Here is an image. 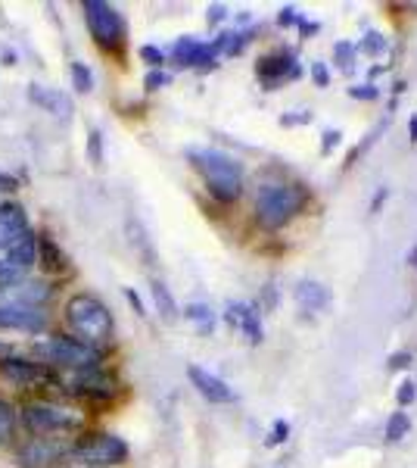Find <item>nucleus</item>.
I'll list each match as a JSON object with an SVG mask.
<instances>
[{
    "label": "nucleus",
    "instance_id": "1",
    "mask_svg": "<svg viewBox=\"0 0 417 468\" xmlns=\"http://www.w3.org/2000/svg\"><path fill=\"white\" fill-rule=\"evenodd\" d=\"M308 194L302 185L287 178H265L259 187H255V203H253V213L255 222L268 231L284 229L290 218L306 207Z\"/></svg>",
    "mask_w": 417,
    "mask_h": 468
},
{
    "label": "nucleus",
    "instance_id": "2",
    "mask_svg": "<svg viewBox=\"0 0 417 468\" xmlns=\"http://www.w3.org/2000/svg\"><path fill=\"white\" fill-rule=\"evenodd\" d=\"M66 324L72 328L75 341L90 346V350H100L116 335L109 306L103 300H97L94 293H75L66 303Z\"/></svg>",
    "mask_w": 417,
    "mask_h": 468
},
{
    "label": "nucleus",
    "instance_id": "3",
    "mask_svg": "<svg viewBox=\"0 0 417 468\" xmlns=\"http://www.w3.org/2000/svg\"><path fill=\"white\" fill-rule=\"evenodd\" d=\"M187 160L196 172L206 181L209 194L222 203H234L244 194V165H240L234 156L222 154V150H212V147H200L191 150Z\"/></svg>",
    "mask_w": 417,
    "mask_h": 468
},
{
    "label": "nucleus",
    "instance_id": "4",
    "mask_svg": "<svg viewBox=\"0 0 417 468\" xmlns=\"http://www.w3.org/2000/svg\"><path fill=\"white\" fill-rule=\"evenodd\" d=\"M32 356L41 366H57L66 372H81V368H97L100 366V350H90V346L78 344L75 337L50 335L44 341L32 346Z\"/></svg>",
    "mask_w": 417,
    "mask_h": 468
},
{
    "label": "nucleus",
    "instance_id": "5",
    "mask_svg": "<svg viewBox=\"0 0 417 468\" xmlns=\"http://www.w3.org/2000/svg\"><path fill=\"white\" fill-rule=\"evenodd\" d=\"M81 10H85L88 32L94 37L97 48L106 50V54H119L128 41V26L122 13L112 4H106V0H85Z\"/></svg>",
    "mask_w": 417,
    "mask_h": 468
},
{
    "label": "nucleus",
    "instance_id": "6",
    "mask_svg": "<svg viewBox=\"0 0 417 468\" xmlns=\"http://www.w3.org/2000/svg\"><path fill=\"white\" fill-rule=\"evenodd\" d=\"M22 421H26V428L35 437H63L72 434L81 425L78 412L47 403V399H32V403L22 406Z\"/></svg>",
    "mask_w": 417,
    "mask_h": 468
},
{
    "label": "nucleus",
    "instance_id": "7",
    "mask_svg": "<svg viewBox=\"0 0 417 468\" xmlns=\"http://www.w3.org/2000/svg\"><path fill=\"white\" fill-rule=\"evenodd\" d=\"M69 459L88 468H112L128 459V443L116 434H88L72 443Z\"/></svg>",
    "mask_w": 417,
    "mask_h": 468
},
{
    "label": "nucleus",
    "instance_id": "8",
    "mask_svg": "<svg viewBox=\"0 0 417 468\" xmlns=\"http://www.w3.org/2000/svg\"><path fill=\"white\" fill-rule=\"evenodd\" d=\"M66 388L72 390L75 397H85V399H94V403H106L119 394V378L109 375L106 368H81V372H66L63 378Z\"/></svg>",
    "mask_w": 417,
    "mask_h": 468
},
{
    "label": "nucleus",
    "instance_id": "9",
    "mask_svg": "<svg viewBox=\"0 0 417 468\" xmlns=\"http://www.w3.org/2000/svg\"><path fill=\"white\" fill-rule=\"evenodd\" d=\"M72 450V443H66L63 437H32L26 447L19 450L16 463L19 468H50L59 459H66Z\"/></svg>",
    "mask_w": 417,
    "mask_h": 468
},
{
    "label": "nucleus",
    "instance_id": "10",
    "mask_svg": "<svg viewBox=\"0 0 417 468\" xmlns=\"http://www.w3.org/2000/svg\"><path fill=\"white\" fill-rule=\"evenodd\" d=\"M299 59H296L293 50H277V54H268L255 63V79L262 81L265 90H275L280 81H293L299 79Z\"/></svg>",
    "mask_w": 417,
    "mask_h": 468
},
{
    "label": "nucleus",
    "instance_id": "11",
    "mask_svg": "<svg viewBox=\"0 0 417 468\" xmlns=\"http://www.w3.org/2000/svg\"><path fill=\"white\" fill-rule=\"evenodd\" d=\"M0 328L26 331V335H41V331L47 328V313H44V306L0 303Z\"/></svg>",
    "mask_w": 417,
    "mask_h": 468
},
{
    "label": "nucleus",
    "instance_id": "12",
    "mask_svg": "<svg viewBox=\"0 0 417 468\" xmlns=\"http://www.w3.org/2000/svg\"><path fill=\"white\" fill-rule=\"evenodd\" d=\"M0 378L10 381L13 388H37V384H47L53 375L47 366H41V362L4 356L0 359Z\"/></svg>",
    "mask_w": 417,
    "mask_h": 468
},
{
    "label": "nucleus",
    "instance_id": "13",
    "mask_svg": "<svg viewBox=\"0 0 417 468\" xmlns=\"http://www.w3.org/2000/svg\"><path fill=\"white\" fill-rule=\"evenodd\" d=\"M172 57H174V63L187 66V69H212L218 50H215V44H206V41H200V37L187 35V37H178V41H174Z\"/></svg>",
    "mask_w": 417,
    "mask_h": 468
},
{
    "label": "nucleus",
    "instance_id": "14",
    "mask_svg": "<svg viewBox=\"0 0 417 468\" xmlns=\"http://www.w3.org/2000/svg\"><path fill=\"white\" fill-rule=\"evenodd\" d=\"M224 322L231 324V328H237L240 335L246 337V344H262L265 341V328H262V315L255 306L249 303H227L224 309Z\"/></svg>",
    "mask_w": 417,
    "mask_h": 468
},
{
    "label": "nucleus",
    "instance_id": "15",
    "mask_svg": "<svg viewBox=\"0 0 417 468\" xmlns=\"http://www.w3.org/2000/svg\"><path fill=\"white\" fill-rule=\"evenodd\" d=\"M0 260L6 262L10 269H16L22 278H26V271L37 262V234L28 229L26 234H19L16 240H13L6 250H0Z\"/></svg>",
    "mask_w": 417,
    "mask_h": 468
},
{
    "label": "nucleus",
    "instance_id": "16",
    "mask_svg": "<svg viewBox=\"0 0 417 468\" xmlns=\"http://www.w3.org/2000/svg\"><path fill=\"white\" fill-rule=\"evenodd\" d=\"M187 378H191L193 388L200 390V397H206L209 403H234V390L218 375H212L209 368L191 366L187 368Z\"/></svg>",
    "mask_w": 417,
    "mask_h": 468
},
{
    "label": "nucleus",
    "instance_id": "17",
    "mask_svg": "<svg viewBox=\"0 0 417 468\" xmlns=\"http://www.w3.org/2000/svg\"><path fill=\"white\" fill-rule=\"evenodd\" d=\"M28 231V216L19 203H0V250L13 244L19 234Z\"/></svg>",
    "mask_w": 417,
    "mask_h": 468
},
{
    "label": "nucleus",
    "instance_id": "18",
    "mask_svg": "<svg viewBox=\"0 0 417 468\" xmlns=\"http://www.w3.org/2000/svg\"><path fill=\"white\" fill-rule=\"evenodd\" d=\"M293 300H296V306H299V313H306V315L321 313V309H328V303H330V291L324 288L321 282H308V278H302L293 291Z\"/></svg>",
    "mask_w": 417,
    "mask_h": 468
},
{
    "label": "nucleus",
    "instance_id": "19",
    "mask_svg": "<svg viewBox=\"0 0 417 468\" xmlns=\"http://www.w3.org/2000/svg\"><path fill=\"white\" fill-rule=\"evenodd\" d=\"M37 262H41L44 271H50V275H63V271H69V256L59 250L57 238L47 231L37 234Z\"/></svg>",
    "mask_w": 417,
    "mask_h": 468
},
{
    "label": "nucleus",
    "instance_id": "20",
    "mask_svg": "<svg viewBox=\"0 0 417 468\" xmlns=\"http://www.w3.org/2000/svg\"><path fill=\"white\" fill-rule=\"evenodd\" d=\"M28 97H32V101H35L41 110L53 112V116H57L59 122H66V119L72 116V101H69V94H63V90L32 85V88H28Z\"/></svg>",
    "mask_w": 417,
    "mask_h": 468
},
{
    "label": "nucleus",
    "instance_id": "21",
    "mask_svg": "<svg viewBox=\"0 0 417 468\" xmlns=\"http://www.w3.org/2000/svg\"><path fill=\"white\" fill-rule=\"evenodd\" d=\"M150 293H153V303H156L159 315H162L165 322H174V319H178V303H174L172 291L165 288V284L159 282V278H153V282H150Z\"/></svg>",
    "mask_w": 417,
    "mask_h": 468
},
{
    "label": "nucleus",
    "instance_id": "22",
    "mask_svg": "<svg viewBox=\"0 0 417 468\" xmlns=\"http://www.w3.org/2000/svg\"><path fill=\"white\" fill-rule=\"evenodd\" d=\"M184 319L193 322L200 335H212V328H215V315H212V309L206 303H187Z\"/></svg>",
    "mask_w": 417,
    "mask_h": 468
},
{
    "label": "nucleus",
    "instance_id": "23",
    "mask_svg": "<svg viewBox=\"0 0 417 468\" xmlns=\"http://www.w3.org/2000/svg\"><path fill=\"white\" fill-rule=\"evenodd\" d=\"M128 240H131V247H138V250H141L143 262H150V266H153L156 253H153V247H150V238H147V231H143V225L138 222V218H128Z\"/></svg>",
    "mask_w": 417,
    "mask_h": 468
},
{
    "label": "nucleus",
    "instance_id": "24",
    "mask_svg": "<svg viewBox=\"0 0 417 468\" xmlns=\"http://www.w3.org/2000/svg\"><path fill=\"white\" fill-rule=\"evenodd\" d=\"M13 437H16V410L0 399V447H10Z\"/></svg>",
    "mask_w": 417,
    "mask_h": 468
},
{
    "label": "nucleus",
    "instance_id": "25",
    "mask_svg": "<svg viewBox=\"0 0 417 468\" xmlns=\"http://www.w3.org/2000/svg\"><path fill=\"white\" fill-rule=\"evenodd\" d=\"M408 431H412V419H408V412H392L390 421H386V441L399 443L401 437H408Z\"/></svg>",
    "mask_w": 417,
    "mask_h": 468
},
{
    "label": "nucleus",
    "instance_id": "26",
    "mask_svg": "<svg viewBox=\"0 0 417 468\" xmlns=\"http://www.w3.org/2000/svg\"><path fill=\"white\" fill-rule=\"evenodd\" d=\"M333 59H337L339 72L352 75V72H355V59H359V50H355V44H349V41H339L337 48H333Z\"/></svg>",
    "mask_w": 417,
    "mask_h": 468
},
{
    "label": "nucleus",
    "instance_id": "27",
    "mask_svg": "<svg viewBox=\"0 0 417 468\" xmlns=\"http://www.w3.org/2000/svg\"><path fill=\"white\" fill-rule=\"evenodd\" d=\"M69 75H72V85L78 94H90V90H94V72H90L81 59H75L69 66Z\"/></svg>",
    "mask_w": 417,
    "mask_h": 468
},
{
    "label": "nucleus",
    "instance_id": "28",
    "mask_svg": "<svg viewBox=\"0 0 417 468\" xmlns=\"http://www.w3.org/2000/svg\"><path fill=\"white\" fill-rule=\"evenodd\" d=\"M355 50H361V54L368 57H383L386 50H390V44H386V37L381 32H368L365 37H361V44H355Z\"/></svg>",
    "mask_w": 417,
    "mask_h": 468
},
{
    "label": "nucleus",
    "instance_id": "29",
    "mask_svg": "<svg viewBox=\"0 0 417 468\" xmlns=\"http://www.w3.org/2000/svg\"><path fill=\"white\" fill-rule=\"evenodd\" d=\"M88 160L94 165L103 163V134L97 132V128H90L88 132Z\"/></svg>",
    "mask_w": 417,
    "mask_h": 468
},
{
    "label": "nucleus",
    "instance_id": "30",
    "mask_svg": "<svg viewBox=\"0 0 417 468\" xmlns=\"http://www.w3.org/2000/svg\"><path fill=\"white\" fill-rule=\"evenodd\" d=\"M287 437H290V421L277 419L275 425H271L268 437H265V447H280V443H284Z\"/></svg>",
    "mask_w": 417,
    "mask_h": 468
},
{
    "label": "nucleus",
    "instance_id": "31",
    "mask_svg": "<svg viewBox=\"0 0 417 468\" xmlns=\"http://www.w3.org/2000/svg\"><path fill=\"white\" fill-rule=\"evenodd\" d=\"M141 59L150 66V69H159V66L165 63V54L159 48H153V44H147V48H141Z\"/></svg>",
    "mask_w": 417,
    "mask_h": 468
},
{
    "label": "nucleus",
    "instance_id": "32",
    "mask_svg": "<svg viewBox=\"0 0 417 468\" xmlns=\"http://www.w3.org/2000/svg\"><path fill=\"white\" fill-rule=\"evenodd\" d=\"M169 81H172V75H169V72L150 69V72H147V79H143V85H147V90H159L162 85H169Z\"/></svg>",
    "mask_w": 417,
    "mask_h": 468
},
{
    "label": "nucleus",
    "instance_id": "33",
    "mask_svg": "<svg viewBox=\"0 0 417 468\" xmlns=\"http://www.w3.org/2000/svg\"><path fill=\"white\" fill-rule=\"evenodd\" d=\"M414 397H417V384H414V381H401V384H399V390H396L399 406L414 403Z\"/></svg>",
    "mask_w": 417,
    "mask_h": 468
},
{
    "label": "nucleus",
    "instance_id": "34",
    "mask_svg": "<svg viewBox=\"0 0 417 468\" xmlns=\"http://www.w3.org/2000/svg\"><path fill=\"white\" fill-rule=\"evenodd\" d=\"M349 97H355V101H377L381 90L374 85H355V88H349Z\"/></svg>",
    "mask_w": 417,
    "mask_h": 468
},
{
    "label": "nucleus",
    "instance_id": "35",
    "mask_svg": "<svg viewBox=\"0 0 417 468\" xmlns=\"http://www.w3.org/2000/svg\"><path fill=\"white\" fill-rule=\"evenodd\" d=\"M321 138H324V141H321V156H328L330 150L339 144V138H343V134H339L337 128H328V132H324Z\"/></svg>",
    "mask_w": 417,
    "mask_h": 468
},
{
    "label": "nucleus",
    "instance_id": "36",
    "mask_svg": "<svg viewBox=\"0 0 417 468\" xmlns=\"http://www.w3.org/2000/svg\"><path fill=\"white\" fill-rule=\"evenodd\" d=\"M312 79H315V85H318V88H328V85H330L328 66H324V63H312Z\"/></svg>",
    "mask_w": 417,
    "mask_h": 468
},
{
    "label": "nucleus",
    "instance_id": "37",
    "mask_svg": "<svg viewBox=\"0 0 417 468\" xmlns=\"http://www.w3.org/2000/svg\"><path fill=\"white\" fill-rule=\"evenodd\" d=\"M296 19H299V13H296L293 6H280V13H277V26H280V28L296 26Z\"/></svg>",
    "mask_w": 417,
    "mask_h": 468
},
{
    "label": "nucleus",
    "instance_id": "38",
    "mask_svg": "<svg viewBox=\"0 0 417 468\" xmlns=\"http://www.w3.org/2000/svg\"><path fill=\"white\" fill-rule=\"evenodd\" d=\"M408 366H412V353L399 350V353H392V356H390V368H392V372H401V368H408Z\"/></svg>",
    "mask_w": 417,
    "mask_h": 468
},
{
    "label": "nucleus",
    "instance_id": "39",
    "mask_svg": "<svg viewBox=\"0 0 417 468\" xmlns=\"http://www.w3.org/2000/svg\"><path fill=\"white\" fill-rule=\"evenodd\" d=\"M306 122H312V112H296V116H280V125H306Z\"/></svg>",
    "mask_w": 417,
    "mask_h": 468
},
{
    "label": "nucleus",
    "instance_id": "40",
    "mask_svg": "<svg viewBox=\"0 0 417 468\" xmlns=\"http://www.w3.org/2000/svg\"><path fill=\"white\" fill-rule=\"evenodd\" d=\"M386 197H390V191H386V187H377L374 200H370V216H374V213H381V207L386 203Z\"/></svg>",
    "mask_w": 417,
    "mask_h": 468
},
{
    "label": "nucleus",
    "instance_id": "41",
    "mask_svg": "<svg viewBox=\"0 0 417 468\" xmlns=\"http://www.w3.org/2000/svg\"><path fill=\"white\" fill-rule=\"evenodd\" d=\"M227 16V6H222V4H212L209 6V22L215 26V22H222Z\"/></svg>",
    "mask_w": 417,
    "mask_h": 468
},
{
    "label": "nucleus",
    "instance_id": "42",
    "mask_svg": "<svg viewBox=\"0 0 417 468\" xmlns=\"http://www.w3.org/2000/svg\"><path fill=\"white\" fill-rule=\"evenodd\" d=\"M125 297H128V303H131V306H134V313H138V315H147V309H143V303H141V297H138V293H134L131 288H128V291H125Z\"/></svg>",
    "mask_w": 417,
    "mask_h": 468
},
{
    "label": "nucleus",
    "instance_id": "43",
    "mask_svg": "<svg viewBox=\"0 0 417 468\" xmlns=\"http://www.w3.org/2000/svg\"><path fill=\"white\" fill-rule=\"evenodd\" d=\"M16 187H19L16 178L6 176V172H0V191H16Z\"/></svg>",
    "mask_w": 417,
    "mask_h": 468
},
{
    "label": "nucleus",
    "instance_id": "44",
    "mask_svg": "<svg viewBox=\"0 0 417 468\" xmlns=\"http://www.w3.org/2000/svg\"><path fill=\"white\" fill-rule=\"evenodd\" d=\"M296 26H299V32H302V35H315V32H318V22H308V19H302V16L296 19Z\"/></svg>",
    "mask_w": 417,
    "mask_h": 468
},
{
    "label": "nucleus",
    "instance_id": "45",
    "mask_svg": "<svg viewBox=\"0 0 417 468\" xmlns=\"http://www.w3.org/2000/svg\"><path fill=\"white\" fill-rule=\"evenodd\" d=\"M275 300H277L275 284H265V309H275Z\"/></svg>",
    "mask_w": 417,
    "mask_h": 468
},
{
    "label": "nucleus",
    "instance_id": "46",
    "mask_svg": "<svg viewBox=\"0 0 417 468\" xmlns=\"http://www.w3.org/2000/svg\"><path fill=\"white\" fill-rule=\"evenodd\" d=\"M408 138H412V144H417V112L412 116V122H408Z\"/></svg>",
    "mask_w": 417,
    "mask_h": 468
},
{
    "label": "nucleus",
    "instance_id": "47",
    "mask_svg": "<svg viewBox=\"0 0 417 468\" xmlns=\"http://www.w3.org/2000/svg\"><path fill=\"white\" fill-rule=\"evenodd\" d=\"M408 262H412V266L417 269V247H414V250H412V253H408Z\"/></svg>",
    "mask_w": 417,
    "mask_h": 468
},
{
    "label": "nucleus",
    "instance_id": "48",
    "mask_svg": "<svg viewBox=\"0 0 417 468\" xmlns=\"http://www.w3.org/2000/svg\"><path fill=\"white\" fill-rule=\"evenodd\" d=\"M4 353H10V346H6L4 341H0V356H4Z\"/></svg>",
    "mask_w": 417,
    "mask_h": 468
}]
</instances>
